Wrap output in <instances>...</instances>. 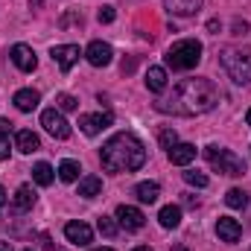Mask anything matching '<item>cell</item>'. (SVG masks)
<instances>
[{"label":"cell","instance_id":"obj_4","mask_svg":"<svg viewBox=\"0 0 251 251\" xmlns=\"http://www.w3.org/2000/svg\"><path fill=\"white\" fill-rule=\"evenodd\" d=\"M164 59H167V64L173 70H193L196 64L201 62V44L196 38H181V41H176L167 50Z\"/></svg>","mask_w":251,"mask_h":251},{"label":"cell","instance_id":"obj_32","mask_svg":"<svg viewBox=\"0 0 251 251\" xmlns=\"http://www.w3.org/2000/svg\"><path fill=\"white\" fill-rule=\"evenodd\" d=\"M249 32V21H234V35H246Z\"/></svg>","mask_w":251,"mask_h":251},{"label":"cell","instance_id":"obj_33","mask_svg":"<svg viewBox=\"0 0 251 251\" xmlns=\"http://www.w3.org/2000/svg\"><path fill=\"white\" fill-rule=\"evenodd\" d=\"M184 204H187V207H196V196H190V193H184Z\"/></svg>","mask_w":251,"mask_h":251},{"label":"cell","instance_id":"obj_2","mask_svg":"<svg viewBox=\"0 0 251 251\" xmlns=\"http://www.w3.org/2000/svg\"><path fill=\"white\" fill-rule=\"evenodd\" d=\"M100 158H102V170L108 173H134L146 164V149L134 134L120 131L102 146Z\"/></svg>","mask_w":251,"mask_h":251},{"label":"cell","instance_id":"obj_14","mask_svg":"<svg viewBox=\"0 0 251 251\" xmlns=\"http://www.w3.org/2000/svg\"><path fill=\"white\" fill-rule=\"evenodd\" d=\"M201 3H204V0H164V9H167L170 15L190 18V15H196V12L201 9Z\"/></svg>","mask_w":251,"mask_h":251},{"label":"cell","instance_id":"obj_29","mask_svg":"<svg viewBox=\"0 0 251 251\" xmlns=\"http://www.w3.org/2000/svg\"><path fill=\"white\" fill-rule=\"evenodd\" d=\"M97 228H100V234H105V237H114V234H117V222L108 219V216H100Z\"/></svg>","mask_w":251,"mask_h":251},{"label":"cell","instance_id":"obj_7","mask_svg":"<svg viewBox=\"0 0 251 251\" xmlns=\"http://www.w3.org/2000/svg\"><path fill=\"white\" fill-rule=\"evenodd\" d=\"M85 59H88V64H94V67H108L111 59H114V50L105 41H91L88 50H85Z\"/></svg>","mask_w":251,"mask_h":251},{"label":"cell","instance_id":"obj_3","mask_svg":"<svg viewBox=\"0 0 251 251\" xmlns=\"http://www.w3.org/2000/svg\"><path fill=\"white\" fill-rule=\"evenodd\" d=\"M219 64L237 85H251V47H225L219 53Z\"/></svg>","mask_w":251,"mask_h":251},{"label":"cell","instance_id":"obj_1","mask_svg":"<svg viewBox=\"0 0 251 251\" xmlns=\"http://www.w3.org/2000/svg\"><path fill=\"white\" fill-rule=\"evenodd\" d=\"M216 102H219V88L204 76H193V79L178 82L173 88V94H167L164 100L155 102V108L161 114L196 117V114H207L210 108H216Z\"/></svg>","mask_w":251,"mask_h":251},{"label":"cell","instance_id":"obj_30","mask_svg":"<svg viewBox=\"0 0 251 251\" xmlns=\"http://www.w3.org/2000/svg\"><path fill=\"white\" fill-rule=\"evenodd\" d=\"M97 18H100V24H111V21L117 18V12H114V6H102V9L97 12Z\"/></svg>","mask_w":251,"mask_h":251},{"label":"cell","instance_id":"obj_28","mask_svg":"<svg viewBox=\"0 0 251 251\" xmlns=\"http://www.w3.org/2000/svg\"><path fill=\"white\" fill-rule=\"evenodd\" d=\"M158 140H161L164 149H173V146L178 143V134H176V128H164V131L158 134Z\"/></svg>","mask_w":251,"mask_h":251},{"label":"cell","instance_id":"obj_20","mask_svg":"<svg viewBox=\"0 0 251 251\" xmlns=\"http://www.w3.org/2000/svg\"><path fill=\"white\" fill-rule=\"evenodd\" d=\"M134 196H137L143 204H155L158 196H161V187H158V181H140V184L134 187Z\"/></svg>","mask_w":251,"mask_h":251},{"label":"cell","instance_id":"obj_12","mask_svg":"<svg viewBox=\"0 0 251 251\" xmlns=\"http://www.w3.org/2000/svg\"><path fill=\"white\" fill-rule=\"evenodd\" d=\"M64 237L73 243V246H88L94 240V231L88 222H67L64 225Z\"/></svg>","mask_w":251,"mask_h":251},{"label":"cell","instance_id":"obj_36","mask_svg":"<svg viewBox=\"0 0 251 251\" xmlns=\"http://www.w3.org/2000/svg\"><path fill=\"white\" fill-rule=\"evenodd\" d=\"M131 251H152L149 246H137V249H131Z\"/></svg>","mask_w":251,"mask_h":251},{"label":"cell","instance_id":"obj_6","mask_svg":"<svg viewBox=\"0 0 251 251\" xmlns=\"http://www.w3.org/2000/svg\"><path fill=\"white\" fill-rule=\"evenodd\" d=\"M41 126H44L53 137H59V140L70 137V123L62 117L59 108H47V111H41Z\"/></svg>","mask_w":251,"mask_h":251},{"label":"cell","instance_id":"obj_16","mask_svg":"<svg viewBox=\"0 0 251 251\" xmlns=\"http://www.w3.org/2000/svg\"><path fill=\"white\" fill-rule=\"evenodd\" d=\"M12 102H15V108H18V111H35V108H38V102H41V94H38V91H32V88H21V91L12 97Z\"/></svg>","mask_w":251,"mask_h":251},{"label":"cell","instance_id":"obj_13","mask_svg":"<svg viewBox=\"0 0 251 251\" xmlns=\"http://www.w3.org/2000/svg\"><path fill=\"white\" fill-rule=\"evenodd\" d=\"M216 234H219L222 243H237V240L243 237V225H240L237 219H231V216H219V222H216Z\"/></svg>","mask_w":251,"mask_h":251},{"label":"cell","instance_id":"obj_25","mask_svg":"<svg viewBox=\"0 0 251 251\" xmlns=\"http://www.w3.org/2000/svg\"><path fill=\"white\" fill-rule=\"evenodd\" d=\"M246 201H249V196H246V193H243L240 187L228 190V196H225V204H228V207H234V210H240V207H246Z\"/></svg>","mask_w":251,"mask_h":251},{"label":"cell","instance_id":"obj_41","mask_svg":"<svg viewBox=\"0 0 251 251\" xmlns=\"http://www.w3.org/2000/svg\"><path fill=\"white\" fill-rule=\"evenodd\" d=\"M26 251H32V249H26Z\"/></svg>","mask_w":251,"mask_h":251},{"label":"cell","instance_id":"obj_17","mask_svg":"<svg viewBox=\"0 0 251 251\" xmlns=\"http://www.w3.org/2000/svg\"><path fill=\"white\" fill-rule=\"evenodd\" d=\"M167 155L176 167H187V164L196 161V146L193 143H176L173 149H167Z\"/></svg>","mask_w":251,"mask_h":251},{"label":"cell","instance_id":"obj_8","mask_svg":"<svg viewBox=\"0 0 251 251\" xmlns=\"http://www.w3.org/2000/svg\"><path fill=\"white\" fill-rule=\"evenodd\" d=\"M117 225L126 228V231H140L146 225V216L137 207H131V204H120L117 207Z\"/></svg>","mask_w":251,"mask_h":251},{"label":"cell","instance_id":"obj_37","mask_svg":"<svg viewBox=\"0 0 251 251\" xmlns=\"http://www.w3.org/2000/svg\"><path fill=\"white\" fill-rule=\"evenodd\" d=\"M0 251H12V246H6V243H0Z\"/></svg>","mask_w":251,"mask_h":251},{"label":"cell","instance_id":"obj_9","mask_svg":"<svg viewBox=\"0 0 251 251\" xmlns=\"http://www.w3.org/2000/svg\"><path fill=\"white\" fill-rule=\"evenodd\" d=\"M50 56H53V62L59 64V70L67 73L73 64L79 62V56H82V53H79V47H76V44H59V47H53V53H50Z\"/></svg>","mask_w":251,"mask_h":251},{"label":"cell","instance_id":"obj_27","mask_svg":"<svg viewBox=\"0 0 251 251\" xmlns=\"http://www.w3.org/2000/svg\"><path fill=\"white\" fill-rule=\"evenodd\" d=\"M184 181L193 184V187H207V176L199 173V170H187V173H184Z\"/></svg>","mask_w":251,"mask_h":251},{"label":"cell","instance_id":"obj_34","mask_svg":"<svg viewBox=\"0 0 251 251\" xmlns=\"http://www.w3.org/2000/svg\"><path fill=\"white\" fill-rule=\"evenodd\" d=\"M9 128H12V123H9V120H0V131H9Z\"/></svg>","mask_w":251,"mask_h":251},{"label":"cell","instance_id":"obj_31","mask_svg":"<svg viewBox=\"0 0 251 251\" xmlns=\"http://www.w3.org/2000/svg\"><path fill=\"white\" fill-rule=\"evenodd\" d=\"M6 158H9V134L0 131V161H6Z\"/></svg>","mask_w":251,"mask_h":251},{"label":"cell","instance_id":"obj_10","mask_svg":"<svg viewBox=\"0 0 251 251\" xmlns=\"http://www.w3.org/2000/svg\"><path fill=\"white\" fill-rule=\"evenodd\" d=\"M12 62H15L18 70H24V73H32L38 67V59H35L32 47H26V44H15L12 47Z\"/></svg>","mask_w":251,"mask_h":251},{"label":"cell","instance_id":"obj_38","mask_svg":"<svg viewBox=\"0 0 251 251\" xmlns=\"http://www.w3.org/2000/svg\"><path fill=\"white\" fill-rule=\"evenodd\" d=\"M170 251H187V249H184V246H173Z\"/></svg>","mask_w":251,"mask_h":251},{"label":"cell","instance_id":"obj_39","mask_svg":"<svg viewBox=\"0 0 251 251\" xmlns=\"http://www.w3.org/2000/svg\"><path fill=\"white\" fill-rule=\"evenodd\" d=\"M88 251H114V249H88Z\"/></svg>","mask_w":251,"mask_h":251},{"label":"cell","instance_id":"obj_18","mask_svg":"<svg viewBox=\"0 0 251 251\" xmlns=\"http://www.w3.org/2000/svg\"><path fill=\"white\" fill-rule=\"evenodd\" d=\"M15 146H18L24 155H32V152H38V149H41V140H38V134H35V131L21 128V131L15 134Z\"/></svg>","mask_w":251,"mask_h":251},{"label":"cell","instance_id":"obj_21","mask_svg":"<svg viewBox=\"0 0 251 251\" xmlns=\"http://www.w3.org/2000/svg\"><path fill=\"white\" fill-rule=\"evenodd\" d=\"M158 222H161V228H178V225H181V207H178V204H167V207H161Z\"/></svg>","mask_w":251,"mask_h":251},{"label":"cell","instance_id":"obj_19","mask_svg":"<svg viewBox=\"0 0 251 251\" xmlns=\"http://www.w3.org/2000/svg\"><path fill=\"white\" fill-rule=\"evenodd\" d=\"M146 88L152 94H164L167 91V70L164 67H149L146 70Z\"/></svg>","mask_w":251,"mask_h":251},{"label":"cell","instance_id":"obj_11","mask_svg":"<svg viewBox=\"0 0 251 251\" xmlns=\"http://www.w3.org/2000/svg\"><path fill=\"white\" fill-rule=\"evenodd\" d=\"M111 126V114L108 111H100V114H82L79 117V128L85 131V134H100L102 128H108Z\"/></svg>","mask_w":251,"mask_h":251},{"label":"cell","instance_id":"obj_35","mask_svg":"<svg viewBox=\"0 0 251 251\" xmlns=\"http://www.w3.org/2000/svg\"><path fill=\"white\" fill-rule=\"evenodd\" d=\"M6 204V190H3V184H0V207Z\"/></svg>","mask_w":251,"mask_h":251},{"label":"cell","instance_id":"obj_15","mask_svg":"<svg viewBox=\"0 0 251 251\" xmlns=\"http://www.w3.org/2000/svg\"><path fill=\"white\" fill-rule=\"evenodd\" d=\"M32 204H35V190L29 187V184H21V187L15 190V196H12L15 213H26V210H32Z\"/></svg>","mask_w":251,"mask_h":251},{"label":"cell","instance_id":"obj_40","mask_svg":"<svg viewBox=\"0 0 251 251\" xmlns=\"http://www.w3.org/2000/svg\"><path fill=\"white\" fill-rule=\"evenodd\" d=\"M246 120H249V126H251V108H249V114H246Z\"/></svg>","mask_w":251,"mask_h":251},{"label":"cell","instance_id":"obj_22","mask_svg":"<svg viewBox=\"0 0 251 251\" xmlns=\"http://www.w3.org/2000/svg\"><path fill=\"white\" fill-rule=\"evenodd\" d=\"M53 178H56V173H53V167H50V164H44V161H41V164H35V167H32V181H35L38 187H50V184H53Z\"/></svg>","mask_w":251,"mask_h":251},{"label":"cell","instance_id":"obj_5","mask_svg":"<svg viewBox=\"0 0 251 251\" xmlns=\"http://www.w3.org/2000/svg\"><path fill=\"white\" fill-rule=\"evenodd\" d=\"M204 158H207V164H210L216 173H222V176H243V173H246L243 158H240V155H234L231 149L207 146V149H204Z\"/></svg>","mask_w":251,"mask_h":251},{"label":"cell","instance_id":"obj_26","mask_svg":"<svg viewBox=\"0 0 251 251\" xmlns=\"http://www.w3.org/2000/svg\"><path fill=\"white\" fill-rule=\"evenodd\" d=\"M56 108H59V111H76L79 102H76V97H70V94H59V97H56Z\"/></svg>","mask_w":251,"mask_h":251},{"label":"cell","instance_id":"obj_23","mask_svg":"<svg viewBox=\"0 0 251 251\" xmlns=\"http://www.w3.org/2000/svg\"><path fill=\"white\" fill-rule=\"evenodd\" d=\"M100 190H102V181H100L97 176L79 178V196H82V199H94V196H100Z\"/></svg>","mask_w":251,"mask_h":251},{"label":"cell","instance_id":"obj_24","mask_svg":"<svg viewBox=\"0 0 251 251\" xmlns=\"http://www.w3.org/2000/svg\"><path fill=\"white\" fill-rule=\"evenodd\" d=\"M79 173H82V170H79V164H76V161H62V164H59V178L67 181V184H70V181H76V178H79Z\"/></svg>","mask_w":251,"mask_h":251}]
</instances>
